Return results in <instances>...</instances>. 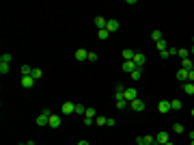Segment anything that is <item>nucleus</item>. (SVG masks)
<instances>
[{
    "mask_svg": "<svg viewBox=\"0 0 194 145\" xmlns=\"http://www.w3.org/2000/svg\"><path fill=\"white\" fill-rule=\"evenodd\" d=\"M136 97H138V91H136L134 87H127V89H125V100H127V102H134Z\"/></svg>",
    "mask_w": 194,
    "mask_h": 145,
    "instance_id": "39448f33",
    "label": "nucleus"
},
{
    "mask_svg": "<svg viewBox=\"0 0 194 145\" xmlns=\"http://www.w3.org/2000/svg\"><path fill=\"white\" fill-rule=\"evenodd\" d=\"M132 61H134V65H136V67H138V69H143V65H145L147 56H145V54H140V52H136V54H134V58H132Z\"/></svg>",
    "mask_w": 194,
    "mask_h": 145,
    "instance_id": "f03ea898",
    "label": "nucleus"
},
{
    "mask_svg": "<svg viewBox=\"0 0 194 145\" xmlns=\"http://www.w3.org/2000/svg\"><path fill=\"white\" fill-rule=\"evenodd\" d=\"M33 85H35V78L33 76H22V87L24 89H33Z\"/></svg>",
    "mask_w": 194,
    "mask_h": 145,
    "instance_id": "6e6552de",
    "label": "nucleus"
},
{
    "mask_svg": "<svg viewBox=\"0 0 194 145\" xmlns=\"http://www.w3.org/2000/svg\"><path fill=\"white\" fill-rule=\"evenodd\" d=\"M73 110H76V104H73V102H65V104L60 106V113H63V115H71Z\"/></svg>",
    "mask_w": 194,
    "mask_h": 145,
    "instance_id": "7ed1b4c3",
    "label": "nucleus"
},
{
    "mask_svg": "<svg viewBox=\"0 0 194 145\" xmlns=\"http://www.w3.org/2000/svg\"><path fill=\"white\" fill-rule=\"evenodd\" d=\"M114 124H117V121H114L112 117H106V126H114Z\"/></svg>",
    "mask_w": 194,
    "mask_h": 145,
    "instance_id": "72a5a7b5",
    "label": "nucleus"
},
{
    "mask_svg": "<svg viewBox=\"0 0 194 145\" xmlns=\"http://www.w3.org/2000/svg\"><path fill=\"white\" fill-rule=\"evenodd\" d=\"M73 113H76V115H84V113H86V108H84L82 104H76V110H73Z\"/></svg>",
    "mask_w": 194,
    "mask_h": 145,
    "instance_id": "c85d7f7f",
    "label": "nucleus"
},
{
    "mask_svg": "<svg viewBox=\"0 0 194 145\" xmlns=\"http://www.w3.org/2000/svg\"><path fill=\"white\" fill-rule=\"evenodd\" d=\"M155 46H157V52H164V50H168V48H166V41H164V39H162V41H157Z\"/></svg>",
    "mask_w": 194,
    "mask_h": 145,
    "instance_id": "c756f323",
    "label": "nucleus"
},
{
    "mask_svg": "<svg viewBox=\"0 0 194 145\" xmlns=\"http://www.w3.org/2000/svg\"><path fill=\"white\" fill-rule=\"evenodd\" d=\"M30 76H33V78H35V80H39V78H41V76H43V72H41V67H35V69H33V74H30Z\"/></svg>",
    "mask_w": 194,
    "mask_h": 145,
    "instance_id": "412c9836",
    "label": "nucleus"
},
{
    "mask_svg": "<svg viewBox=\"0 0 194 145\" xmlns=\"http://www.w3.org/2000/svg\"><path fill=\"white\" fill-rule=\"evenodd\" d=\"M190 115H192V119H194V108H192V110H190Z\"/></svg>",
    "mask_w": 194,
    "mask_h": 145,
    "instance_id": "58836bf2",
    "label": "nucleus"
},
{
    "mask_svg": "<svg viewBox=\"0 0 194 145\" xmlns=\"http://www.w3.org/2000/svg\"><path fill=\"white\" fill-rule=\"evenodd\" d=\"M108 35H110V33H108V30H106V28H104V30H99V33H97V37H99V39H101V41H106V39H108Z\"/></svg>",
    "mask_w": 194,
    "mask_h": 145,
    "instance_id": "bb28decb",
    "label": "nucleus"
},
{
    "mask_svg": "<svg viewBox=\"0 0 194 145\" xmlns=\"http://www.w3.org/2000/svg\"><path fill=\"white\" fill-rule=\"evenodd\" d=\"M173 132H175V134H183V132H186V128H183L181 124H173Z\"/></svg>",
    "mask_w": 194,
    "mask_h": 145,
    "instance_id": "aec40b11",
    "label": "nucleus"
},
{
    "mask_svg": "<svg viewBox=\"0 0 194 145\" xmlns=\"http://www.w3.org/2000/svg\"><path fill=\"white\" fill-rule=\"evenodd\" d=\"M86 58H89V50H78V52H76V61H86Z\"/></svg>",
    "mask_w": 194,
    "mask_h": 145,
    "instance_id": "f8f14e48",
    "label": "nucleus"
},
{
    "mask_svg": "<svg viewBox=\"0 0 194 145\" xmlns=\"http://www.w3.org/2000/svg\"><path fill=\"white\" fill-rule=\"evenodd\" d=\"M181 108V100H170V110H179Z\"/></svg>",
    "mask_w": 194,
    "mask_h": 145,
    "instance_id": "5701e85b",
    "label": "nucleus"
},
{
    "mask_svg": "<svg viewBox=\"0 0 194 145\" xmlns=\"http://www.w3.org/2000/svg\"><path fill=\"white\" fill-rule=\"evenodd\" d=\"M192 145H194V141H192Z\"/></svg>",
    "mask_w": 194,
    "mask_h": 145,
    "instance_id": "a18cd8bd",
    "label": "nucleus"
},
{
    "mask_svg": "<svg viewBox=\"0 0 194 145\" xmlns=\"http://www.w3.org/2000/svg\"><path fill=\"white\" fill-rule=\"evenodd\" d=\"M177 54H179V58H181V61H183V58H190V52H188V50H186V48L177 50Z\"/></svg>",
    "mask_w": 194,
    "mask_h": 145,
    "instance_id": "b1692460",
    "label": "nucleus"
},
{
    "mask_svg": "<svg viewBox=\"0 0 194 145\" xmlns=\"http://www.w3.org/2000/svg\"><path fill=\"white\" fill-rule=\"evenodd\" d=\"M130 78H132V80H140V78H143V69H138V67H136V69L130 74Z\"/></svg>",
    "mask_w": 194,
    "mask_h": 145,
    "instance_id": "f3484780",
    "label": "nucleus"
},
{
    "mask_svg": "<svg viewBox=\"0 0 194 145\" xmlns=\"http://www.w3.org/2000/svg\"><path fill=\"white\" fill-rule=\"evenodd\" d=\"M33 74V67L30 65H22V76H30Z\"/></svg>",
    "mask_w": 194,
    "mask_h": 145,
    "instance_id": "a878e982",
    "label": "nucleus"
},
{
    "mask_svg": "<svg viewBox=\"0 0 194 145\" xmlns=\"http://www.w3.org/2000/svg\"><path fill=\"white\" fill-rule=\"evenodd\" d=\"M28 145H35V141H28Z\"/></svg>",
    "mask_w": 194,
    "mask_h": 145,
    "instance_id": "ea45409f",
    "label": "nucleus"
},
{
    "mask_svg": "<svg viewBox=\"0 0 194 145\" xmlns=\"http://www.w3.org/2000/svg\"><path fill=\"white\" fill-rule=\"evenodd\" d=\"M168 141H170V139H168V132H164V130L155 137V145H164V143H168Z\"/></svg>",
    "mask_w": 194,
    "mask_h": 145,
    "instance_id": "0eeeda50",
    "label": "nucleus"
},
{
    "mask_svg": "<svg viewBox=\"0 0 194 145\" xmlns=\"http://www.w3.org/2000/svg\"><path fill=\"white\" fill-rule=\"evenodd\" d=\"M50 115H52V110H50V108H43V110H41V115L37 117V126H39V128L48 126V121H50Z\"/></svg>",
    "mask_w": 194,
    "mask_h": 145,
    "instance_id": "f257e3e1",
    "label": "nucleus"
},
{
    "mask_svg": "<svg viewBox=\"0 0 194 145\" xmlns=\"http://www.w3.org/2000/svg\"><path fill=\"white\" fill-rule=\"evenodd\" d=\"M119 26H121V24H119L117 20H108V26H106V30H108V33H117V30H119Z\"/></svg>",
    "mask_w": 194,
    "mask_h": 145,
    "instance_id": "1a4fd4ad",
    "label": "nucleus"
},
{
    "mask_svg": "<svg viewBox=\"0 0 194 145\" xmlns=\"http://www.w3.org/2000/svg\"><path fill=\"white\" fill-rule=\"evenodd\" d=\"M134 69H136L134 61H123V72H125V74H132Z\"/></svg>",
    "mask_w": 194,
    "mask_h": 145,
    "instance_id": "9d476101",
    "label": "nucleus"
},
{
    "mask_svg": "<svg viewBox=\"0 0 194 145\" xmlns=\"http://www.w3.org/2000/svg\"><path fill=\"white\" fill-rule=\"evenodd\" d=\"M138 145H143V143H138Z\"/></svg>",
    "mask_w": 194,
    "mask_h": 145,
    "instance_id": "c03bdc74",
    "label": "nucleus"
},
{
    "mask_svg": "<svg viewBox=\"0 0 194 145\" xmlns=\"http://www.w3.org/2000/svg\"><path fill=\"white\" fill-rule=\"evenodd\" d=\"M183 91H186L188 96H194V82H186V85H183Z\"/></svg>",
    "mask_w": 194,
    "mask_h": 145,
    "instance_id": "6ab92c4d",
    "label": "nucleus"
},
{
    "mask_svg": "<svg viewBox=\"0 0 194 145\" xmlns=\"http://www.w3.org/2000/svg\"><path fill=\"white\" fill-rule=\"evenodd\" d=\"M177 80L186 85V82H188V72H186V69H179V72H177Z\"/></svg>",
    "mask_w": 194,
    "mask_h": 145,
    "instance_id": "2eb2a0df",
    "label": "nucleus"
},
{
    "mask_svg": "<svg viewBox=\"0 0 194 145\" xmlns=\"http://www.w3.org/2000/svg\"><path fill=\"white\" fill-rule=\"evenodd\" d=\"M0 74H2V76L9 74V63H0Z\"/></svg>",
    "mask_w": 194,
    "mask_h": 145,
    "instance_id": "cd10ccee",
    "label": "nucleus"
},
{
    "mask_svg": "<svg viewBox=\"0 0 194 145\" xmlns=\"http://www.w3.org/2000/svg\"><path fill=\"white\" fill-rule=\"evenodd\" d=\"M0 63H11V54H9V52H4V54L0 56Z\"/></svg>",
    "mask_w": 194,
    "mask_h": 145,
    "instance_id": "7c9ffc66",
    "label": "nucleus"
},
{
    "mask_svg": "<svg viewBox=\"0 0 194 145\" xmlns=\"http://www.w3.org/2000/svg\"><path fill=\"white\" fill-rule=\"evenodd\" d=\"M192 67H194V61H192V58H183V61H181V69H186V72H190Z\"/></svg>",
    "mask_w": 194,
    "mask_h": 145,
    "instance_id": "ddd939ff",
    "label": "nucleus"
},
{
    "mask_svg": "<svg viewBox=\"0 0 194 145\" xmlns=\"http://www.w3.org/2000/svg\"><path fill=\"white\" fill-rule=\"evenodd\" d=\"M164 145H175V143H173V141H168V143H164Z\"/></svg>",
    "mask_w": 194,
    "mask_h": 145,
    "instance_id": "4c0bfd02",
    "label": "nucleus"
},
{
    "mask_svg": "<svg viewBox=\"0 0 194 145\" xmlns=\"http://www.w3.org/2000/svg\"><path fill=\"white\" fill-rule=\"evenodd\" d=\"M78 145H91V143H89L86 139H82V141H80V143H78Z\"/></svg>",
    "mask_w": 194,
    "mask_h": 145,
    "instance_id": "e433bc0d",
    "label": "nucleus"
},
{
    "mask_svg": "<svg viewBox=\"0 0 194 145\" xmlns=\"http://www.w3.org/2000/svg\"><path fill=\"white\" fill-rule=\"evenodd\" d=\"M157 110H160L162 115L170 113V102H168V100H160V104H157Z\"/></svg>",
    "mask_w": 194,
    "mask_h": 145,
    "instance_id": "20e7f679",
    "label": "nucleus"
},
{
    "mask_svg": "<svg viewBox=\"0 0 194 145\" xmlns=\"http://www.w3.org/2000/svg\"><path fill=\"white\" fill-rule=\"evenodd\" d=\"M190 52H192V54H194V44H192V50H190Z\"/></svg>",
    "mask_w": 194,
    "mask_h": 145,
    "instance_id": "a19ab883",
    "label": "nucleus"
},
{
    "mask_svg": "<svg viewBox=\"0 0 194 145\" xmlns=\"http://www.w3.org/2000/svg\"><path fill=\"white\" fill-rule=\"evenodd\" d=\"M20 145H28V143H20Z\"/></svg>",
    "mask_w": 194,
    "mask_h": 145,
    "instance_id": "79ce46f5",
    "label": "nucleus"
},
{
    "mask_svg": "<svg viewBox=\"0 0 194 145\" xmlns=\"http://www.w3.org/2000/svg\"><path fill=\"white\" fill-rule=\"evenodd\" d=\"M192 41H194V37H192Z\"/></svg>",
    "mask_w": 194,
    "mask_h": 145,
    "instance_id": "37998d69",
    "label": "nucleus"
},
{
    "mask_svg": "<svg viewBox=\"0 0 194 145\" xmlns=\"http://www.w3.org/2000/svg\"><path fill=\"white\" fill-rule=\"evenodd\" d=\"M97 58H99V56H97V52H89V58H86V61H91V63H95Z\"/></svg>",
    "mask_w": 194,
    "mask_h": 145,
    "instance_id": "473e14b6",
    "label": "nucleus"
},
{
    "mask_svg": "<svg viewBox=\"0 0 194 145\" xmlns=\"http://www.w3.org/2000/svg\"><path fill=\"white\" fill-rule=\"evenodd\" d=\"M134 54H136V52H134V50H130V48L123 50V58H125V61H132V58H134Z\"/></svg>",
    "mask_w": 194,
    "mask_h": 145,
    "instance_id": "a211bd4d",
    "label": "nucleus"
},
{
    "mask_svg": "<svg viewBox=\"0 0 194 145\" xmlns=\"http://www.w3.org/2000/svg\"><path fill=\"white\" fill-rule=\"evenodd\" d=\"M95 124H97V126H106V117L97 115V117H95Z\"/></svg>",
    "mask_w": 194,
    "mask_h": 145,
    "instance_id": "2f4dec72",
    "label": "nucleus"
},
{
    "mask_svg": "<svg viewBox=\"0 0 194 145\" xmlns=\"http://www.w3.org/2000/svg\"><path fill=\"white\" fill-rule=\"evenodd\" d=\"M130 108H132V110H145V102H143L140 97H136L134 102H130Z\"/></svg>",
    "mask_w": 194,
    "mask_h": 145,
    "instance_id": "423d86ee",
    "label": "nucleus"
},
{
    "mask_svg": "<svg viewBox=\"0 0 194 145\" xmlns=\"http://www.w3.org/2000/svg\"><path fill=\"white\" fill-rule=\"evenodd\" d=\"M48 126L50 128H58V126H60V117H58V115H50Z\"/></svg>",
    "mask_w": 194,
    "mask_h": 145,
    "instance_id": "9b49d317",
    "label": "nucleus"
},
{
    "mask_svg": "<svg viewBox=\"0 0 194 145\" xmlns=\"http://www.w3.org/2000/svg\"><path fill=\"white\" fill-rule=\"evenodd\" d=\"M95 26L99 30H104V28L108 26V20H106V17H95Z\"/></svg>",
    "mask_w": 194,
    "mask_h": 145,
    "instance_id": "4468645a",
    "label": "nucleus"
},
{
    "mask_svg": "<svg viewBox=\"0 0 194 145\" xmlns=\"http://www.w3.org/2000/svg\"><path fill=\"white\" fill-rule=\"evenodd\" d=\"M151 39H153L155 44H157V41H162V33H160V30H153V33H151Z\"/></svg>",
    "mask_w": 194,
    "mask_h": 145,
    "instance_id": "393cba45",
    "label": "nucleus"
},
{
    "mask_svg": "<svg viewBox=\"0 0 194 145\" xmlns=\"http://www.w3.org/2000/svg\"><path fill=\"white\" fill-rule=\"evenodd\" d=\"M170 54H168V50H164V52H160V58H168Z\"/></svg>",
    "mask_w": 194,
    "mask_h": 145,
    "instance_id": "f704fd0d",
    "label": "nucleus"
},
{
    "mask_svg": "<svg viewBox=\"0 0 194 145\" xmlns=\"http://www.w3.org/2000/svg\"><path fill=\"white\" fill-rule=\"evenodd\" d=\"M97 117V110L95 108H86V113H84V119H91V121H95Z\"/></svg>",
    "mask_w": 194,
    "mask_h": 145,
    "instance_id": "dca6fc26",
    "label": "nucleus"
},
{
    "mask_svg": "<svg viewBox=\"0 0 194 145\" xmlns=\"http://www.w3.org/2000/svg\"><path fill=\"white\" fill-rule=\"evenodd\" d=\"M127 106H130L127 100H117V108H119V110H123V108H127Z\"/></svg>",
    "mask_w": 194,
    "mask_h": 145,
    "instance_id": "4be33fe9",
    "label": "nucleus"
},
{
    "mask_svg": "<svg viewBox=\"0 0 194 145\" xmlns=\"http://www.w3.org/2000/svg\"><path fill=\"white\" fill-rule=\"evenodd\" d=\"M188 137H190V141H194V130H190V132H188Z\"/></svg>",
    "mask_w": 194,
    "mask_h": 145,
    "instance_id": "c9c22d12",
    "label": "nucleus"
}]
</instances>
